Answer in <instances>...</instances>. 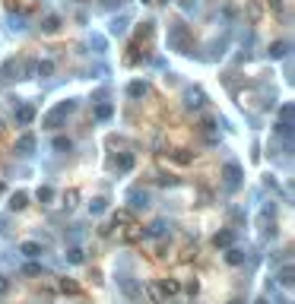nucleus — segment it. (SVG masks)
I'll use <instances>...</instances> for the list:
<instances>
[{"label": "nucleus", "mask_w": 295, "mask_h": 304, "mask_svg": "<svg viewBox=\"0 0 295 304\" xmlns=\"http://www.w3.org/2000/svg\"><path fill=\"white\" fill-rule=\"evenodd\" d=\"M127 95H130V98H146V95H149V86L137 79V83H130V86H127Z\"/></svg>", "instance_id": "4468645a"}, {"label": "nucleus", "mask_w": 295, "mask_h": 304, "mask_svg": "<svg viewBox=\"0 0 295 304\" xmlns=\"http://www.w3.org/2000/svg\"><path fill=\"white\" fill-rule=\"evenodd\" d=\"M6 292V279H3V276H0V295H3Z\"/></svg>", "instance_id": "f704fd0d"}, {"label": "nucleus", "mask_w": 295, "mask_h": 304, "mask_svg": "<svg viewBox=\"0 0 295 304\" xmlns=\"http://www.w3.org/2000/svg\"><path fill=\"white\" fill-rule=\"evenodd\" d=\"M67 263H83V247L73 244L70 251H67Z\"/></svg>", "instance_id": "393cba45"}, {"label": "nucleus", "mask_w": 295, "mask_h": 304, "mask_svg": "<svg viewBox=\"0 0 295 304\" xmlns=\"http://www.w3.org/2000/svg\"><path fill=\"white\" fill-rule=\"evenodd\" d=\"M159 288H162V295H175V292H178V282L162 279V282H159Z\"/></svg>", "instance_id": "a878e982"}, {"label": "nucleus", "mask_w": 295, "mask_h": 304, "mask_svg": "<svg viewBox=\"0 0 295 304\" xmlns=\"http://www.w3.org/2000/svg\"><path fill=\"white\" fill-rule=\"evenodd\" d=\"M130 206L133 209H146L149 206V193L146 190H130Z\"/></svg>", "instance_id": "ddd939ff"}, {"label": "nucleus", "mask_w": 295, "mask_h": 304, "mask_svg": "<svg viewBox=\"0 0 295 304\" xmlns=\"http://www.w3.org/2000/svg\"><path fill=\"white\" fill-rule=\"evenodd\" d=\"M25 206H29V197H25V193H13V197H10V209H13V212H16V209H25Z\"/></svg>", "instance_id": "412c9836"}, {"label": "nucleus", "mask_w": 295, "mask_h": 304, "mask_svg": "<svg viewBox=\"0 0 295 304\" xmlns=\"http://www.w3.org/2000/svg\"><path fill=\"white\" fill-rule=\"evenodd\" d=\"M51 149H54V152H70V149H73V143H70L67 137H54V143H51Z\"/></svg>", "instance_id": "4be33fe9"}, {"label": "nucleus", "mask_w": 295, "mask_h": 304, "mask_svg": "<svg viewBox=\"0 0 295 304\" xmlns=\"http://www.w3.org/2000/svg\"><path fill=\"white\" fill-rule=\"evenodd\" d=\"M32 117H35V108H32V105H19L16 108V124H32Z\"/></svg>", "instance_id": "1a4fd4ad"}, {"label": "nucleus", "mask_w": 295, "mask_h": 304, "mask_svg": "<svg viewBox=\"0 0 295 304\" xmlns=\"http://www.w3.org/2000/svg\"><path fill=\"white\" fill-rule=\"evenodd\" d=\"M127 25H130V16H115V19H111V25H108V32H111V35H124Z\"/></svg>", "instance_id": "9b49d317"}, {"label": "nucleus", "mask_w": 295, "mask_h": 304, "mask_svg": "<svg viewBox=\"0 0 295 304\" xmlns=\"http://www.w3.org/2000/svg\"><path fill=\"white\" fill-rule=\"evenodd\" d=\"M111 168H115V171H118V174H124V171H130V168H133V155H130V152H124V155H118V159H115V162H111Z\"/></svg>", "instance_id": "0eeeda50"}, {"label": "nucleus", "mask_w": 295, "mask_h": 304, "mask_svg": "<svg viewBox=\"0 0 295 304\" xmlns=\"http://www.w3.org/2000/svg\"><path fill=\"white\" fill-rule=\"evenodd\" d=\"M35 197L42 200V203H51V200H54V187H48V184H45V187H38V193H35Z\"/></svg>", "instance_id": "b1692460"}, {"label": "nucleus", "mask_w": 295, "mask_h": 304, "mask_svg": "<svg viewBox=\"0 0 295 304\" xmlns=\"http://www.w3.org/2000/svg\"><path fill=\"white\" fill-rule=\"evenodd\" d=\"M89 48L96 51V54H105V48H108V45H105V35H98V32H92V35H89Z\"/></svg>", "instance_id": "dca6fc26"}, {"label": "nucleus", "mask_w": 295, "mask_h": 304, "mask_svg": "<svg viewBox=\"0 0 295 304\" xmlns=\"http://www.w3.org/2000/svg\"><path fill=\"white\" fill-rule=\"evenodd\" d=\"M149 234H152V238H159V234H165V222H156V225L149 228Z\"/></svg>", "instance_id": "2f4dec72"}, {"label": "nucleus", "mask_w": 295, "mask_h": 304, "mask_svg": "<svg viewBox=\"0 0 295 304\" xmlns=\"http://www.w3.org/2000/svg\"><path fill=\"white\" fill-rule=\"evenodd\" d=\"M57 29H60V16H57V13H51V16L42 19V32H45V35H54Z\"/></svg>", "instance_id": "9d476101"}, {"label": "nucleus", "mask_w": 295, "mask_h": 304, "mask_svg": "<svg viewBox=\"0 0 295 304\" xmlns=\"http://www.w3.org/2000/svg\"><path fill=\"white\" fill-rule=\"evenodd\" d=\"M23 273H25V276H38V273H42V266H35V263H32V266H25Z\"/></svg>", "instance_id": "473e14b6"}, {"label": "nucleus", "mask_w": 295, "mask_h": 304, "mask_svg": "<svg viewBox=\"0 0 295 304\" xmlns=\"http://www.w3.org/2000/svg\"><path fill=\"white\" fill-rule=\"evenodd\" d=\"M19 254L35 260V257H42V244H38V241H23V244H19Z\"/></svg>", "instance_id": "423d86ee"}, {"label": "nucleus", "mask_w": 295, "mask_h": 304, "mask_svg": "<svg viewBox=\"0 0 295 304\" xmlns=\"http://www.w3.org/2000/svg\"><path fill=\"white\" fill-rule=\"evenodd\" d=\"M111 111H115V108H111V101H102V105L96 108V117H98V120H108Z\"/></svg>", "instance_id": "5701e85b"}, {"label": "nucleus", "mask_w": 295, "mask_h": 304, "mask_svg": "<svg viewBox=\"0 0 295 304\" xmlns=\"http://www.w3.org/2000/svg\"><path fill=\"white\" fill-rule=\"evenodd\" d=\"M257 304H267V301H257Z\"/></svg>", "instance_id": "c9c22d12"}, {"label": "nucleus", "mask_w": 295, "mask_h": 304, "mask_svg": "<svg viewBox=\"0 0 295 304\" xmlns=\"http://www.w3.org/2000/svg\"><path fill=\"white\" fill-rule=\"evenodd\" d=\"M222 184H225V190H238V187H241V165H238V162H225Z\"/></svg>", "instance_id": "7ed1b4c3"}, {"label": "nucleus", "mask_w": 295, "mask_h": 304, "mask_svg": "<svg viewBox=\"0 0 295 304\" xmlns=\"http://www.w3.org/2000/svg\"><path fill=\"white\" fill-rule=\"evenodd\" d=\"M225 260H229L232 266H241V263L247 260V254L241 251V247H229V251H225Z\"/></svg>", "instance_id": "2eb2a0df"}, {"label": "nucleus", "mask_w": 295, "mask_h": 304, "mask_svg": "<svg viewBox=\"0 0 295 304\" xmlns=\"http://www.w3.org/2000/svg\"><path fill=\"white\" fill-rule=\"evenodd\" d=\"M292 117H295V108L286 101V105L279 108V124H289V127H292Z\"/></svg>", "instance_id": "aec40b11"}, {"label": "nucleus", "mask_w": 295, "mask_h": 304, "mask_svg": "<svg viewBox=\"0 0 295 304\" xmlns=\"http://www.w3.org/2000/svg\"><path fill=\"white\" fill-rule=\"evenodd\" d=\"M10 29L13 32H25V16H10Z\"/></svg>", "instance_id": "bb28decb"}, {"label": "nucleus", "mask_w": 295, "mask_h": 304, "mask_svg": "<svg viewBox=\"0 0 295 304\" xmlns=\"http://www.w3.org/2000/svg\"><path fill=\"white\" fill-rule=\"evenodd\" d=\"M181 10H184L187 16H191V13H197V10H200V0H181Z\"/></svg>", "instance_id": "cd10ccee"}, {"label": "nucleus", "mask_w": 295, "mask_h": 304, "mask_svg": "<svg viewBox=\"0 0 295 304\" xmlns=\"http://www.w3.org/2000/svg\"><path fill=\"white\" fill-rule=\"evenodd\" d=\"M118 285H121V292H124V295H130V298H137V295H140V285L130 279V276H121V279H118Z\"/></svg>", "instance_id": "6e6552de"}, {"label": "nucleus", "mask_w": 295, "mask_h": 304, "mask_svg": "<svg viewBox=\"0 0 295 304\" xmlns=\"http://www.w3.org/2000/svg\"><path fill=\"white\" fill-rule=\"evenodd\" d=\"M232 241H235V232H219L216 238H213V244L216 247H232Z\"/></svg>", "instance_id": "a211bd4d"}, {"label": "nucleus", "mask_w": 295, "mask_h": 304, "mask_svg": "<svg viewBox=\"0 0 295 304\" xmlns=\"http://www.w3.org/2000/svg\"><path fill=\"white\" fill-rule=\"evenodd\" d=\"M286 54H289V45H286V42H273V45H270V57H273V60L286 57Z\"/></svg>", "instance_id": "6ab92c4d"}, {"label": "nucleus", "mask_w": 295, "mask_h": 304, "mask_svg": "<svg viewBox=\"0 0 295 304\" xmlns=\"http://www.w3.org/2000/svg\"><path fill=\"white\" fill-rule=\"evenodd\" d=\"M98 6H102V10H121L124 0H98Z\"/></svg>", "instance_id": "c756f323"}, {"label": "nucleus", "mask_w": 295, "mask_h": 304, "mask_svg": "<svg viewBox=\"0 0 295 304\" xmlns=\"http://www.w3.org/2000/svg\"><path fill=\"white\" fill-rule=\"evenodd\" d=\"M149 295H152V301H162V298H165L162 288H159V282H152V285H149Z\"/></svg>", "instance_id": "7c9ffc66"}, {"label": "nucleus", "mask_w": 295, "mask_h": 304, "mask_svg": "<svg viewBox=\"0 0 295 304\" xmlns=\"http://www.w3.org/2000/svg\"><path fill=\"white\" fill-rule=\"evenodd\" d=\"M187 42H191V32H187V25L172 23V25H169V48L187 54Z\"/></svg>", "instance_id": "f03ea898"}, {"label": "nucleus", "mask_w": 295, "mask_h": 304, "mask_svg": "<svg viewBox=\"0 0 295 304\" xmlns=\"http://www.w3.org/2000/svg\"><path fill=\"white\" fill-rule=\"evenodd\" d=\"M89 212H92V215H102V212H105V200H102V197L92 200V203H89Z\"/></svg>", "instance_id": "c85d7f7f"}, {"label": "nucleus", "mask_w": 295, "mask_h": 304, "mask_svg": "<svg viewBox=\"0 0 295 304\" xmlns=\"http://www.w3.org/2000/svg\"><path fill=\"white\" fill-rule=\"evenodd\" d=\"M276 282H279V285H283V288H289V285H292V282H295V269H292V263H286V266H283V269H279V276H276Z\"/></svg>", "instance_id": "f8f14e48"}, {"label": "nucleus", "mask_w": 295, "mask_h": 304, "mask_svg": "<svg viewBox=\"0 0 295 304\" xmlns=\"http://www.w3.org/2000/svg\"><path fill=\"white\" fill-rule=\"evenodd\" d=\"M35 73L42 79H48L51 73H54V60H38V64H35Z\"/></svg>", "instance_id": "f3484780"}, {"label": "nucleus", "mask_w": 295, "mask_h": 304, "mask_svg": "<svg viewBox=\"0 0 295 304\" xmlns=\"http://www.w3.org/2000/svg\"><path fill=\"white\" fill-rule=\"evenodd\" d=\"M203 101H206L203 89H197V86L184 89V108H187V111H200V108H203Z\"/></svg>", "instance_id": "20e7f679"}, {"label": "nucleus", "mask_w": 295, "mask_h": 304, "mask_svg": "<svg viewBox=\"0 0 295 304\" xmlns=\"http://www.w3.org/2000/svg\"><path fill=\"white\" fill-rule=\"evenodd\" d=\"M16 152H19V155H32V152H35V137H32V133L19 137V140H16Z\"/></svg>", "instance_id": "39448f33"}, {"label": "nucleus", "mask_w": 295, "mask_h": 304, "mask_svg": "<svg viewBox=\"0 0 295 304\" xmlns=\"http://www.w3.org/2000/svg\"><path fill=\"white\" fill-rule=\"evenodd\" d=\"M60 288H64V292H76V282H67L64 279V282H60Z\"/></svg>", "instance_id": "72a5a7b5"}, {"label": "nucleus", "mask_w": 295, "mask_h": 304, "mask_svg": "<svg viewBox=\"0 0 295 304\" xmlns=\"http://www.w3.org/2000/svg\"><path fill=\"white\" fill-rule=\"evenodd\" d=\"M76 111V101L73 98H67V101H57L54 108H51L48 114H45V120H42V127H48V130H57L60 124H64L67 117H70V114Z\"/></svg>", "instance_id": "f257e3e1"}]
</instances>
